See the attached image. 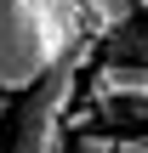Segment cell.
<instances>
[{
    "label": "cell",
    "mask_w": 148,
    "mask_h": 153,
    "mask_svg": "<svg viewBox=\"0 0 148 153\" xmlns=\"http://www.w3.org/2000/svg\"><path fill=\"white\" fill-rule=\"evenodd\" d=\"M80 11H86V28L103 40L108 28H120V23L137 17V0H80Z\"/></svg>",
    "instance_id": "5"
},
{
    "label": "cell",
    "mask_w": 148,
    "mask_h": 153,
    "mask_svg": "<svg viewBox=\"0 0 148 153\" xmlns=\"http://www.w3.org/2000/svg\"><path fill=\"white\" fill-rule=\"evenodd\" d=\"M63 153H114V136H108V131H86V125H80L74 148H63Z\"/></svg>",
    "instance_id": "6"
},
{
    "label": "cell",
    "mask_w": 148,
    "mask_h": 153,
    "mask_svg": "<svg viewBox=\"0 0 148 153\" xmlns=\"http://www.w3.org/2000/svg\"><path fill=\"white\" fill-rule=\"evenodd\" d=\"M80 40H97L80 0H0V97L29 91Z\"/></svg>",
    "instance_id": "1"
},
{
    "label": "cell",
    "mask_w": 148,
    "mask_h": 153,
    "mask_svg": "<svg viewBox=\"0 0 148 153\" xmlns=\"http://www.w3.org/2000/svg\"><path fill=\"white\" fill-rule=\"evenodd\" d=\"M97 57H108V62H148V23L131 17V23L108 28V34L97 40Z\"/></svg>",
    "instance_id": "4"
},
{
    "label": "cell",
    "mask_w": 148,
    "mask_h": 153,
    "mask_svg": "<svg viewBox=\"0 0 148 153\" xmlns=\"http://www.w3.org/2000/svg\"><path fill=\"white\" fill-rule=\"evenodd\" d=\"M114 153H148V131H137V136H114Z\"/></svg>",
    "instance_id": "8"
},
{
    "label": "cell",
    "mask_w": 148,
    "mask_h": 153,
    "mask_svg": "<svg viewBox=\"0 0 148 153\" xmlns=\"http://www.w3.org/2000/svg\"><path fill=\"white\" fill-rule=\"evenodd\" d=\"M91 57H97V40H80V45H68V51H63L29 91H17L23 102H17L11 148H6V153H63V148H68L63 119H68L74 97H80V79H86Z\"/></svg>",
    "instance_id": "2"
},
{
    "label": "cell",
    "mask_w": 148,
    "mask_h": 153,
    "mask_svg": "<svg viewBox=\"0 0 148 153\" xmlns=\"http://www.w3.org/2000/svg\"><path fill=\"white\" fill-rule=\"evenodd\" d=\"M0 114H6V102H0Z\"/></svg>",
    "instance_id": "10"
},
{
    "label": "cell",
    "mask_w": 148,
    "mask_h": 153,
    "mask_svg": "<svg viewBox=\"0 0 148 153\" xmlns=\"http://www.w3.org/2000/svg\"><path fill=\"white\" fill-rule=\"evenodd\" d=\"M80 91H91L97 114H103L108 125H120V108L148 102V62H108V57H91Z\"/></svg>",
    "instance_id": "3"
},
{
    "label": "cell",
    "mask_w": 148,
    "mask_h": 153,
    "mask_svg": "<svg viewBox=\"0 0 148 153\" xmlns=\"http://www.w3.org/2000/svg\"><path fill=\"white\" fill-rule=\"evenodd\" d=\"M137 17H143V23H148V0H137Z\"/></svg>",
    "instance_id": "9"
},
{
    "label": "cell",
    "mask_w": 148,
    "mask_h": 153,
    "mask_svg": "<svg viewBox=\"0 0 148 153\" xmlns=\"http://www.w3.org/2000/svg\"><path fill=\"white\" fill-rule=\"evenodd\" d=\"M120 131H148V102H131V108H120Z\"/></svg>",
    "instance_id": "7"
}]
</instances>
